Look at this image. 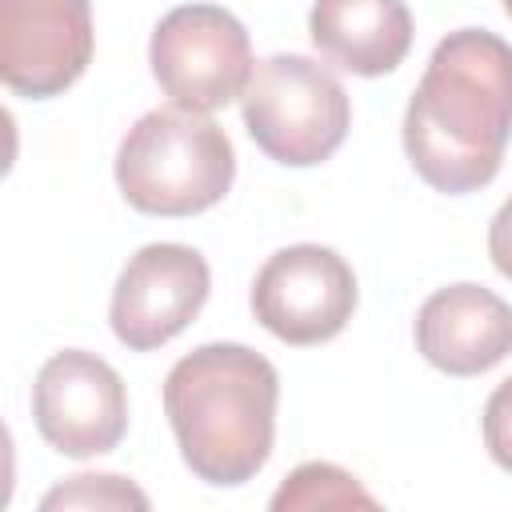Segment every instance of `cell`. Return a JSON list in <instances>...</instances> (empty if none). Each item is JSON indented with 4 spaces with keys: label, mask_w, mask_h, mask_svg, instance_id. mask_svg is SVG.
<instances>
[{
    "label": "cell",
    "mask_w": 512,
    "mask_h": 512,
    "mask_svg": "<svg viewBox=\"0 0 512 512\" xmlns=\"http://www.w3.org/2000/svg\"><path fill=\"white\" fill-rule=\"evenodd\" d=\"M44 512H56V508H148V496L116 476V472H80V476H68L64 484H56L44 500H40Z\"/></svg>",
    "instance_id": "4fadbf2b"
},
{
    "label": "cell",
    "mask_w": 512,
    "mask_h": 512,
    "mask_svg": "<svg viewBox=\"0 0 512 512\" xmlns=\"http://www.w3.org/2000/svg\"><path fill=\"white\" fill-rule=\"evenodd\" d=\"M504 12H508V16H512V0H504Z\"/></svg>",
    "instance_id": "2e32d148"
},
{
    "label": "cell",
    "mask_w": 512,
    "mask_h": 512,
    "mask_svg": "<svg viewBox=\"0 0 512 512\" xmlns=\"http://www.w3.org/2000/svg\"><path fill=\"white\" fill-rule=\"evenodd\" d=\"M416 348L448 376H480L512 352V304L484 284L436 288L416 312Z\"/></svg>",
    "instance_id": "30bf717a"
},
{
    "label": "cell",
    "mask_w": 512,
    "mask_h": 512,
    "mask_svg": "<svg viewBox=\"0 0 512 512\" xmlns=\"http://www.w3.org/2000/svg\"><path fill=\"white\" fill-rule=\"evenodd\" d=\"M88 0H0V80L28 100L72 88L92 60Z\"/></svg>",
    "instance_id": "9c48e42d"
},
{
    "label": "cell",
    "mask_w": 512,
    "mask_h": 512,
    "mask_svg": "<svg viewBox=\"0 0 512 512\" xmlns=\"http://www.w3.org/2000/svg\"><path fill=\"white\" fill-rule=\"evenodd\" d=\"M276 512H296V508H376V496L360 488V480L336 464L308 460L272 496Z\"/></svg>",
    "instance_id": "7c38bea8"
},
{
    "label": "cell",
    "mask_w": 512,
    "mask_h": 512,
    "mask_svg": "<svg viewBox=\"0 0 512 512\" xmlns=\"http://www.w3.org/2000/svg\"><path fill=\"white\" fill-rule=\"evenodd\" d=\"M240 112L256 148L288 168L328 160L352 124L348 92L332 68L296 52H276L252 64Z\"/></svg>",
    "instance_id": "277c9868"
},
{
    "label": "cell",
    "mask_w": 512,
    "mask_h": 512,
    "mask_svg": "<svg viewBox=\"0 0 512 512\" xmlns=\"http://www.w3.org/2000/svg\"><path fill=\"white\" fill-rule=\"evenodd\" d=\"M512 140V44L488 28L448 32L408 100L404 152L448 196L496 180Z\"/></svg>",
    "instance_id": "6da1fadb"
},
{
    "label": "cell",
    "mask_w": 512,
    "mask_h": 512,
    "mask_svg": "<svg viewBox=\"0 0 512 512\" xmlns=\"http://www.w3.org/2000/svg\"><path fill=\"white\" fill-rule=\"evenodd\" d=\"M308 36L328 64L384 76L412 48V12L404 0H312Z\"/></svg>",
    "instance_id": "8fae6325"
},
{
    "label": "cell",
    "mask_w": 512,
    "mask_h": 512,
    "mask_svg": "<svg viewBox=\"0 0 512 512\" xmlns=\"http://www.w3.org/2000/svg\"><path fill=\"white\" fill-rule=\"evenodd\" d=\"M236 180V152L228 132L208 112L152 108L116 152V184L136 212L196 216L228 196Z\"/></svg>",
    "instance_id": "3957f363"
},
{
    "label": "cell",
    "mask_w": 512,
    "mask_h": 512,
    "mask_svg": "<svg viewBox=\"0 0 512 512\" xmlns=\"http://www.w3.org/2000/svg\"><path fill=\"white\" fill-rule=\"evenodd\" d=\"M488 256H492L496 272L512 280V196L500 204V212L488 224Z\"/></svg>",
    "instance_id": "9a60e30c"
},
{
    "label": "cell",
    "mask_w": 512,
    "mask_h": 512,
    "mask_svg": "<svg viewBox=\"0 0 512 512\" xmlns=\"http://www.w3.org/2000/svg\"><path fill=\"white\" fill-rule=\"evenodd\" d=\"M248 300L276 340L308 348L344 332L356 312V276L336 248L288 244L264 260Z\"/></svg>",
    "instance_id": "8992f818"
},
{
    "label": "cell",
    "mask_w": 512,
    "mask_h": 512,
    "mask_svg": "<svg viewBox=\"0 0 512 512\" xmlns=\"http://www.w3.org/2000/svg\"><path fill=\"white\" fill-rule=\"evenodd\" d=\"M280 376L248 344H200L164 380V412L196 480L236 488L252 480L276 440Z\"/></svg>",
    "instance_id": "7a4b0ae2"
},
{
    "label": "cell",
    "mask_w": 512,
    "mask_h": 512,
    "mask_svg": "<svg viewBox=\"0 0 512 512\" xmlns=\"http://www.w3.org/2000/svg\"><path fill=\"white\" fill-rule=\"evenodd\" d=\"M208 260L188 244H144L128 256L112 288V332L132 352H152L176 340L208 304Z\"/></svg>",
    "instance_id": "ba28073f"
},
{
    "label": "cell",
    "mask_w": 512,
    "mask_h": 512,
    "mask_svg": "<svg viewBox=\"0 0 512 512\" xmlns=\"http://www.w3.org/2000/svg\"><path fill=\"white\" fill-rule=\"evenodd\" d=\"M32 420L60 456L88 460L112 452L128 428L124 380L96 352L64 348L36 372Z\"/></svg>",
    "instance_id": "52a82bcc"
},
{
    "label": "cell",
    "mask_w": 512,
    "mask_h": 512,
    "mask_svg": "<svg viewBox=\"0 0 512 512\" xmlns=\"http://www.w3.org/2000/svg\"><path fill=\"white\" fill-rule=\"evenodd\" d=\"M480 424H484V448H488V456L504 472H512V376L492 388Z\"/></svg>",
    "instance_id": "5bb4252c"
},
{
    "label": "cell",
    "mask_w": 512,
    "mask_h": 512,
    "mask_svg": "<svg viewBox=\"0 0 512 512\" xmlns=\"http://www.w3.org/2000/svg\"><path fill=\"white\" fill-rule=\"evenodd\" d=\"M148 64L160 92L188 112L232 104L252 76L248 28L220 4H180L160 16Z\"/></svg>",
    "instance_id": "5b68a950"
}]
</instances>
